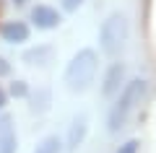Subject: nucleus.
Listing matches in <instances>:
<instances>
[{
	"mask_svg": "<svg viewBox=\"0 0 156 153\" xmlns=\"http://www.w3.org/2000/svg\"><path fill=\"white\" fill-rule=\"evenodd\" d=\"M81 3H83V0H62V5H65L68 11H76V8L81 5Z\"/></svg>",
	"mask_w": 156,
	"mask_h": 153,
	"instance_id": "nucleus-13",
	"label": "nucleus"
},
{
	"mask_svg": "<svg viewBox=\"0 0 156 153\" xmlns=\"http://www.w3.org/2000/svg\"><path fill=\"white\" fill-rule=\"evenodd\" d=\"M8 70H11V65H8V62L3 60V57H0V75H5Z\"/></svg>",
	"mask_w": 156,
	"mask_h": 153,
	"instance_id": "nucleus-14",
	"label": "nucleus"
},
{
	"mask_svg": "<svg viewBox=\"0 0 156 153\" xmlns=\"http://www.w3.org/2000/svg\"><path fill=\"white\" fill-rule=\"evenodd\" d=\"M3 104H5V93L0 91V109H3Z\"/></svg>",
	"mask_w": 156,
	"mask_h": 153,
	"instance_id": "nucleus-15",
	"label": "nucleus"
},
{
	"mask_svg": "<svg viewBox=\"0 0 156 153\" xmlns=\"http://www.w3.org/2000/svg\"><path fill=\"white\" fill-rule=\"evenodd\" d=\"M60 151H62V143L57 140L55 135H50V137H44V140L37 145V151H34V153H60Z\"/></svg>",
	"mask_w": 156,
	"mask_h": 153,
	"instance_id": "nucleus-9",
	"label": "nucleus"
},
{
	"mask_svg": "<svg viewBox=\"0 0 156 153\" xmlns=\"http://www.w3.org/2000/svg\"><path fill=\"white\" fill-rule=\"evenodd\" d=\"M122 75H125V65L122 62H115V65L109 68V73H107V78H104V88L101 91L109 96V93H115L117 88H120V83H122Z\"/></svg>",
	"mask_w": 156,
	"mask_h": 153,
	"instance_id": "nucleus-8",
	"label": "nucleus"
},
{
	"mask_svg": "<svg viewBox=\"0 0 156 153\" xmlns=\"http://www.w3.org/2000/svg\"><path fill=\"white\" fill-rule=\"evenodd\" d=\"M26 91H29V88H26V83H23V81H16V83L11 86V93H13V96H26Z\"/></svg>",
	"mask_w": 156,
	"mask_h": 153,
	"instance_id": "nucleus-12",
	"label": "nucleus"
},
{
	"mask_svg": "<svg viewBox=\"0 0 156 153\" xmlns=\"http://www.w3.org/2000/svg\"><path fill=\"white\" fill-rule=\"evenodd\" d=\"M47 55H50V49H34V52H26V57H23V60L34 65V60H42V57H47Z\"/></svg>",
	"mask_w": 156,
	"mask_h": 153,
	"instance_id": "nucleus-10",
	"label": "nucleus"
},
{
	"mask_svg": "<svg viewBox=\"0 0 156 153\" xmlns=\"http://www.w3.org/2000/svg\"><path fill=\"white\" fill-rule=\"evenodd\" d=\"M3 39L11 44H18V42H26L29 39V26L23 21H11L3 26Z\"/></svg>",
	"mask_w": 156,
	"mask_h": 153,
	"instance_id": "nucleus-6",
	"label": "nucleus"
},
{
	"mask_svg": "<svg viewBox=\"0 0 156 153\" xmlns=\"http://www.w3.org/2000/svg\"><path fill=\"white\" fill-rule=\"evenodd\" d=\"M0 153H16V132L8 117L0 122Z\"/></svg>",
	"mask_w": 156,
	"mask_h": 153,
	"instance_id": "nucleus-7",
	"label": "nucleus"
},
{
	"mask_svg": "<svg viewBox=\"0 0 156 153\" xmlns=\"http://www.w3.org/2000/svg\"><path fill=\"white\" fill-rule=\"evenodd\" d=\"M96 68H99V60H96L94 49H81L65 68V83L70 91H83L89 88V83L94 81Z\"/></svg>",
	"mask_w": 156,
	"mask_h": 153,
	"instance_id": "nucleus-2",
	"label": "nucleus"
},
{
	"mask_svg": "<svg viewBox=\"0 0 156 153\" xmlns=\"http://www.w3.org/2000/svg\"><path fill=\"white\" fill-rule=\"evenodd\" d=\"M31 21L37 23V29H55L60 23V13L50 5H37L31 11Z\"/></svg>",
	"mask_w": 156,
	"mask_h": 153,
	"instance_id": "nucleus-4",
	"label": "nucleus"
},
{
	"mask_svg": "<svg viewBox=\"0 0 156 153\" xmlns=\"http://www.w3.org/2000/svg\"><path fill=\"white\" fill-rule=\"evenodd\" d=\"M143 93H146V81H140V78L130 81L128 86L122 88L120 99L115 101V106L109 109V117H107V127H109V132H117L125 122H128V117L133 114V109L140 104Z\"/></svg>",
	"mask_w": 156,
	"mask_h": 153,
	"instance_id": "nucleus-1",
	"label": "nucleus"
},
{
	"mask_svg": "<svg viewBox=\"0 0 156 153\" xmlns=\"http://www.w3.org/2000/svg\"><path fill=\"white\" fill-rule=\"evenodd\" d=\"M138 145H140L138 140H128L125 145H120V148H117V153H138Z\"/></svg>",
	"mask_w": 156,
	"mask_h": 153,
	"instance_id": "nucleus-11",
	"label": "nucleus"
},
{
	"mask_svg": "<svg viewBox=\"0 0 156 153\" xmlns=\"http://www.w3.org/2000/svg\"><path fill=\"white\" fill-rule=\"evenodd\" d=\"M13 3H18V5H23V3H26V0H13Z\"/></svg>",
	"mask_w": 156,
	"mask_h": 153,
	"instance_id": "nucleus-16",
	"label": "nucleus"
},
{
	"mask_svg": "<svg viewBox=\"0 0 156 153\" xmlns=\"http://www.w3.org/2000/svg\"><path fill=\"white\" fill-rule=\"evenodd\" d=\"M86 130H89V117L78 114L76 120H73V125H70V132H68V148H70V151H76V148L83 143Z\"/></svg>",
	"mask_w": 156,
	"mask_h": 153,
	"instance_id": "nucleus-5",
	"label": "nucleus"
},
{
	"mask_svg": "<svg viewBox=\"0 0 156 153\" xmlns=\"http://www.w3.org/2000/svg\"><path fill=\"white\" fill-rule=\"evenodd\" d=\"M128 34H130L128 18H125L122 13H112V16L101 23V31H99L101 49H104L107 55H117V52L125 47V42H128Z\"/></svg>",
	"mask_w": 156,
	"mask_h": 153,
	"instance_id": "nucleus-3",
	"label": "nucleus"
}]
</instances>
